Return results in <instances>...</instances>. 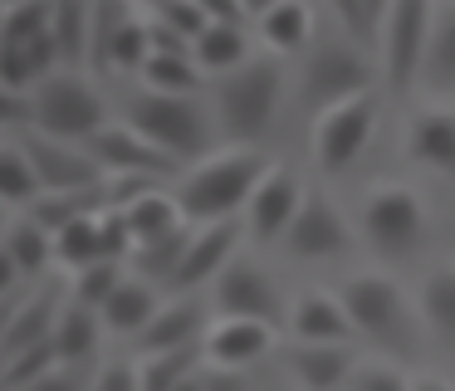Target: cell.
Instances as JSON below:
<instances>
[{
    "label": "cell",
    "mask_w": 455,
    "mask_h": 391,
    "mask_svg": "<svg viewBox=\"0 0 455 391\" xmlns=\"http://www.w3.org/2000/svg\"><path fill=\"white\" fill-rule=\"evenodd\" d=\"M421 84H426V93H441V98L455 93V0H435Z\"/></svg>",
    "instance_id": "obj_23"
},
{
    "label": "cell",
    "mask_w": 455,
    "mask_h": 391,
    "mask_svg": "<svg viewBox=\"0 0 455 391\" xmlns=\"http://www.w3.org/2000/svg\"><path fill=\"white\" fill-rule=\"evenodd\" d=\"M431 15H435V0H392V10H387L377 54H382V74L392 78V88H411L421 78Z\"/></svg>",
    "instance_id": "obj_7"
},
{
    "label": "cell",
    "mask_w": 455,
    "mask_h": 391,
    "mask_svg": "<svg viewBox=\"0 0 455 391\" xmlns=\"http://www.w3.org/2000/svg\"><path fill=\"white\" fill-rule=\"evenodd\" d=\"M54 367H64V357H60V347H54V338H50V342H35V347L11 352L0 377H5V391H20V387H30V381L50 377Z\"/></svg>",
    "instance_id": "obj_37"
},
{
    "label": "cell",
    "mask_w": 455,
    "mask_h": 391,
    "mask_svg": "<svg viewBox=\"0 0 455 391\" xmlns=\"http://www.w3.org/2000/svg\"><path fill=\"white\" fill-rule=\"evenodd\" d=\"M275 332L269 323L259 318H211L206 328V362L211 367H230V371H245L250 362H259L269 347H275Z\"/></svg>",
    "instance_id": "obj_16"
},
{
    "label": "cell",
    "mask_w": 455,
    "mask_h": 391,
    "mask_svg": "<svg viewBox=\"0 0 455 391\" xmlns=\"http://www.w3.org/2000/svg\"><path fill=\"white\" fill-rule=\"evenodd\" d=\"M128 225H132V235H138V244H142V240H157V235H172L177 225H191V220L181 215L177 191L157 186V191H148L142 201L128 205Z\"/></svg>",
    "instance_id": "obj_31"
},
{
    "label": "cell",
    "mask_w": 455,
    "mask_h": 391,
    "mask_svg": "<svg viewBox=\"0 0 455 391\" xmlns=\"http://www.w3.org/2000/svg\"><path fill=\"white\" fill-rule=\"evenodd\" d=\"M103 127H108V103H103V93L89 84V78L54 74V78H44V84L35 88V123H30V132L89 147Z\"/></svg>",
    "instance_id": "obj_4"
},
{
    "label": "cell",
    "mask_w": 455,
    "mask_h": 391,
    "mask_svg": "<svg viewBox=\"0 0 455 391\" xmlns=\"http://www.w3.org/2000/svg\"><path fill=\"white\" fill-rule=\"evenodd\" d=\"M416 308H421L426 328L441 332L445 342H455V264H441V269L426 274L421 293H416Z\"/></svg>",
    "instance_id": "obj_29"
},
{
    "label": "cell",
    "mask_w": 455,
    "mask_h": 391,
    "mask_svg": "<svg viewBox=\"0 0 455 391\" xmlns=\"http://www.w3.org/2000/svg\"><path fill=\"white\" fill-rule=\"evenodd\" d=\"M299 205H304V186L289 166H269V176L259 181V191L250 196L245 205V230L250 240L269 244V240H284L289 225H294Z\"/></svg>",
    "instance_id": "obj_14"
},
{
    "label": "cell",
    "mask_w": 455,
    "mask_h": 391,
    "mask_svg": "<svg viewBox=\"0 0 455 391\" xmlns=\"http://www.w3.org/2000/svg\"><path fill=\"white\" fill-rule=\"evenodd\" d=\"M103 215V211H99ZM99 215H79V220H69L60 235H54V259L64 264V269H89V264L103 259V230H99Z\"/></svg>",
    "instance_id": "obj_33"
},
{
    "label": "cell",
    "mask_w": 455,
    "mask_h": 391,
    "mask_svg": "<svg viewBox=\"0 0 455 391\" xmlns=\"http://www.w3.org/2000/svg\"><path fill=\"white\" fill-rule=\"evenodd\" d=\"M191 235H196V225H177L172 235H157V240H142L138 250H132V269L142 274V279H167L177 274L181 254H187Z\"/></svg>",
    "instance_id": "obj_34"
},
{
    "label": "cell",
    "mask_w": 455,
    "mask_h": 391,
    "mask_svg": "<svg viewBox=\"0 0 455 391\" xmlns=\"http://www.w3.org/2000/svg\"><path fill=\"white\" fill-rule=\"evenodd\" d=\"M235 259V220H216V225H196L187 254H181L177 274H172V289L191 293L201 283H216L226 274V264Z\"/></svg>",
    "instance_id": "obj_15"
},
{
    "label": "cell",
    "mask_w": 455,
    "mask_h": 391,
    "mask_svg": "<svg viewBox=\"0 0 455 391\" xmlns=\"http://www.w3.org/2000/svg\"><path fill=\"white\" fill-rule=\"evenodd\" d=\"M333 10H338V20H343L347 35L363 39V44H372V39H367V10H363V0H333Z\"/></svg>",
    "instance_id": "obj_44"
},
{
    "label": "cell",
    "mask_w": 455,
    "mask_h": 391,
    "mask_svg": "<svg viewBox=\"0 0 455 391\" xmlns=\"http://www.w3.org/2000/svg\"><path fill=\"white\" fill-rule=\"evenodd\" d=\"M269 156L255 142H235L226 152L201 156L196 166L177 176V205L191 225H216V220H235V211H245L250 196L259 191V181L269 176Z\"/></svg>",
    "instance_id": "obj_1"
},
{
    "label": "cell",
    "mask_w": 455,
    "mask_h": 391,
    "mask_svg": "<svg viewBox=\"0 0 455 391\" xmlns=\"http://www.w3.org/2000/svg\"><path fill=\"white\" fill-rule=\"evenodd\" d=\"M93 391H142L138 381V362H108L93 381Z\"/></svg>",
    "instance_id": "obj_42"
},
{
    "label": "cell",
    "mask_w": 455,
    "mask_h": 391,
    "mask_svg": "<svg viewBox=\"0 0 455 391\" xmlns=\"http://www.w3.org/2000/svg\"><path fill=\"white\" fill-rule=\"evenodd\" d=\"M25 152H30L44 191H93V186H108V172L99 166V156L79 142H60V137L30 132L25 137Z\"/></svg>",
    "instance_id": "obj_12"
},
{
    "label": "cell",
    "mask_w": 455,
    "mask_h": 391,
    "mask_svg": "<svg viewBox=\"0 0 455 391\" xmlns=\"http://www.w3.org/2000/svg\"><path fill=\"white\" fill-rule=\"evenodd\" d=\"M177 391H206V387H201V371H196V377H187V381H181Z\"/></svg>",
    "instance_id": "obj_50"
},
{
    "label": "cell",
    "mask_w": 455,
    "mask_h": 391,
    "mask_svg": "<svg viewBox=\"0 0 455 391\" xmlns=\"http://www.w3.org/2000/svg\"><path fill=\"white\" fill-rule=\"evenodd\" d=\"M416 391H455V381H445V377H416Z\"/></svg>",
    "instance_id": "obj_48"
},
{
    "label": "cell",
    "mask_w": 455,
    "mask_h": 391,
    "mask_svg": "<svg viewBox=\"0 0 455 391\" xmlns=\"http://www.w3.org/2000/svg\"><path fill=\"white\" fill-rule=\"evenodd\" d=\"M426 230V205L411 186L402 181H387V186H372L367 191V205H363V235L377 244L382 254H406Z\"/></svg>",
    "instance_id": "obj_8"
},
{
    "label": "cell",
    "mask_w": 455,
    "mask_h": 391,
    "mask_svg": "<svg viewBox=\"0 0 455 391\" xmlns=\"http://www.w3.org/2000/svg\"><path fill=\"white\" fill-rule=\"evenodd\" d=\"M5 264H11V274H5V289H11V279H40L54 259V235L44 230V225H35L30 215H11V225H5Z\"/></svg>",
    "instance_id": "obj_22"
},
{
    "label": "cell",
    "mask_w": 455,
    "mask_h": 391,
    "mask_svg": "<svg viewBox=\"0 0 455 391\" xmlns=\"http://www.w3.org/2000/svg\"><path fill=\"white\" fill-rule=\"evenodd\" d=\"M99 230H103V259H132V250H138V235H132L128 225V211H118V205H108V211L99 215Z\"/></svg>",
    "instance_id": "obj_40"
},
{
    "label": "cell",
    "mask_w": 455,
    "mask_h": 391,
    "mask_svg": "<svg viewBox=\"0 0 455 391\" xmlns=\"http://www.w3.org/2000/svg\"><path fill=\"white\" fill-rule=\"evenodd\" d=\"M123 279H128V274H123L118 259H99V264H89V269L74 274V299L89 303V308H103V303H108V293L118 289Z\"/></svg>",
    "instance_id": "obj_38"
},
{
    "label": "cell",
    "mask_w": 455,
    "mask_h": 391,
    "mask_svg": "<svg viewBox=\"0 0 455 391\" xmlns=\"http://www.w3.org/2000/svg\"><path fill=\"white\" fill-rule=\"evenodd\" d=\"M201 10H206V20L211 25H245V5H240V0H196Z\"/></svg>",
    "instance_id": "obj_45"
},
{
    "label": "cell",
    "mask_w": 455,
    "mask_h": 391,
    "mask_svg": "<svg viewBox=\"0 0 455 391\" xmlns=\"http://www.w3.org/2000/svg\"><path fill=\"white\" fill-rule=\"evenodd\" d=\"M240 5H245V15H255V20H259V15H269V10L279 5V0H240Z\"/></svg>",
    "instance_id": "obj_49"
},
{
    "label": "cell",
    "mask_w": 455,
    "mask_h": 391,
    "mask_svg": "<svg viewBox=\"0 0 455 391\" xmlns=\"http://www.w3.org/2000/svg\"><path fill=\"white\" fill-rule=\"evenodd\" d=\"M308 29H314V15H308L304 0H279L269 15H259V39L269 44V54H294V49H304Z\"/></svg>",
    "instance_id": "obj_28"
},
{
    "label": "cell",
    "mask_w": 455,
    "mask_h": 391,
    "mask_svg": "<svg viewBox=\"0 0 455 391\" xmlns=\"http://www.w3.org/2000/svg\"><path fill=\"white\" fill-rule=\"evenodd\" d=\"M201 387H206V391H250L240 371H230V367H211V362L201 367Z\"/></svg>",
    "instance_id": "obj_46"
},
{
    "label": "cell",
    "mask_w": 455,
    "mask_h": 391,
    "mask_svg": "<svg viewBox=\"0 0 455 391\" xmlns=\"http://www.w3.org/2000/svg\"><path fill=\"white\" fill-rule=\"evenodd\" d=\"M279 84H284V68H279L275 54H255L250 64H240L235 74L220 78L216 84V117L226 127V137H235V142L265 137L269 123H275Z\"/></svg>",
    "instance_id": "obj_3"
},
{
    "label": "cell",
    "mask_w": 455,
    "mask_h": 391,
    "mask_svg": "<svg viewBox=\"0 0 455 391\" xmlns=\"http://www.w3.org/2000/svg\"><path fill=\"white\" fill-rule=\"evenodd\" d=\"M5 5H20V0H0V10H5Z\"/></svg>",
    "instance_id": "obj_52"
},
{
    "label": "cell",
    "mask_w": 455,
    "mask_h": 391,
    "mask_svg": "<svg viewBox=\"0 0 455 391\" xmlns=\"http://www.w3.org/2000/svg\"><path fill=\"white\" fill-rule=\"evenodd\" d=\"M89 152L99 156V166L108 176H157V181H177L187 172V162H177L172 152H162L152 137H142L132 123H108L89 142Z\"/></svg>",
    "instance_id": "obj_11"
},
{
    "label": "cell",
    "mask_w": 455,
    "mask_h": 391,
    "mask_svg": "<svg viewBox=\"0 0 455 391\" xmlns=\"http://www.w3.org/2000/svg\"><path fill=\"white\" fill-rule=\"evenodd\" d=\"M357 93H372V64L357 54L353 44H323L314 49L304 68V108L308 113H328V108L347 103Z\"/></svg>",
    "instance_id": "obj_9"
},
{
    "label": "cell",
    "mask_w": 455,
    "mask_h": 391,
    "mask_svg": "<svg viewBox=\"0 0 455 391\" xmlns=\"http://www.w3.org/2000/svg\"><path fill=\"white\" fill-rule=\"evenodd\" d=\"M377 132V98L357 93L347 103L328 108V113L314 117V162L323 176H343L353 172V162L372 147Z\"/></svg>",
    "instance_id": "obj_6"
},
{
    "label": "cell",
    "mask_w": 455,
    "mask_h": 391,
    "mask_svg": "<svg viewBox=\"0 0 455 391\" xmlns=\"http://www.w3.org/2000/svg\"><path fill=\"white\" fill-rule=\"evenodd\" d=\"M196 64H201V74H211V78H226V74H235L240 64H250V35H245V25H206L196 35Z\"/></svg>",
    "instance_id": "obj_25"
},
{
    "label": "cell",
    "mask_w": 455,
    "mask_h": 391,
    "mask_svg": "<svg viewBox=\"0 0 455 391\" xmlns=\"http://www.w3.org/2000/svg\"><path fill=\"white\" fill-rule=\"evenodd\" d=\"M142 78H148L152 93L191 98L201 88V64H196V54H152L142 64Z\"/></svg>",
    "instance_id": "obj_35"
},
{
    "label": "cell",
    "mask_w": 455,
    "mask_h": 391,
    "mask_svg": "<svg viewBox=\"0 0 455 391\" xmlns=\"http://www.w3.org/2000/svg\"><path fill=\"white\" fill-rule=\"evenodd\" d=\"M289 332H294V342H343V347L357 342V328L347 318L343 299L328 289H304L289 303Z\"/></svg>",
    "instance_id": "obj_17"
},
{
    "label": "cell",
    "mask_w": 455,
    "mask_h": 391,
    "mask_svg": "<svg viewBox=\"0 0 455 391\" xmlns=\"http://www.w3.org/2000/svg\"><path fill=\"white\" fill-rule=\"evenodd\" d=\"M99 338H103V313L89 308V303H79V299L64 303L60 328H54V347H60V357L74 367V362H84V357L99 352Z\"/></svg>",
    "instance_id": "obj_26"
},
{
    "label": "cell",
    "mask_w": 455,
    "mask_h": 391,
    "mask_svg": "<svg viewBox=\"0 0 455 391\" xmlns=\"http://www.w3.org/2000/svg\"><path fill=\"white\" fill-rule=\"evenodd\" d=\"M211 303H216V318H259V323H269V328L289 323V303L279 299L269 274L250 259L226 264V274L211 283Z\"/></svg>",
    "instance_id": "obj_10"
},
{
    "label": "cell",
    "mask_w": 455,
    "mask_h": 391,
    "mask_svg": "<svg viewBox=\"0 0 455 391\" xmlns=\"http://www.w3.org/2000/svg\"><path fill=\"white\" fill-rule=\"evenodd\" d=\"M347 391H416V381L392 362H357V371L347 377Z\"/></svg>",
    "instance_id": "obj_39"
},
{
    "label": "cell",
    "mask_w": 455,
    "mask_h": 391,
    "mask_svg": "<svg viewBox=\"0 0 455 391\" xmlns=\"http://www.w3.org/2000/svg\"><path fill=\"white\" fill-rule=\"evenodd\" d=\"M347 318H353L357 338L377 342L387 352H411L416 347V318L421 308H411L406 289L387 274H353V279L338 289Z\"/></svg>",
    "instance_id": "obj_2"
},
{
    "label": "cell",
    "mask_w": 455,
    "mask_h": 391,
    "mask_svg": "<svg viewBox=\"0 0 455 391\" xmlns=\"http://www.w3.org/2000/svg\"><path fill=\"white\" fill-rule=\"evenodd\" d=\"M284 244H289V254H299V259H333V254H343L347 244H353V230H347L343 211H338L323 191H314V196H304V205H299Z\"/></svg>",
    "instance_id": "obj_13"
},
{
    "label": "cell",
    "mask_w": 455,
    "mask_h": 391,
    "mask_svg": "<svg viewBox=\"0 0 455 391\" xmlns=\"http://www.w3.org/2000/svg\"><path fill=\"white\" fill-rule=\"evenodd\" d=\"M157 20H167V25L177 29V35H187L191 44H196V35L211 25V20H206V10H201L196 0H167V5L157 10Z\"/></svg>",
    "instance_id": "obj_41"
},
{
    "label": "cell",
    "mask_w": 455,
    "mask_h": 391,
    "mask_svg": "<svg viewBox=\"0 0 455 391\" xmlns=\"http://www.w3.org/2000/svg\"><path fill=\"white\" fill-rule=\"evenodd\" d=\"M206 328H211V318L201 313V303L187 299V293H177L172 303H162V313L152 318V328L142 332V352L196 347V342H206Z\"/></svg>",
    "instance_id": "obj_21"
},
{
    "label": "cell",
    "mask_w": 455,
    "mask_h": 391,
    "mask_svg": "<svg viewBox=\"0 0 455 391\" xmlns=\"http://www.w3.org/2000/svg\"><path fill=\"white\" fill-rule=\"evenodd\" d=\"M54 29V0H20L0 10V44H30Z\"/></svg>",
    "instance_id": "obj_36"
},
{
    "label": "cell",
    "mask_w": 455,
    "mask_h": 391,
    "mask_svg": "<svg viewBox=\"0 0 455 391\" xmlns=\"http://www.w3.org/2000/svg\"><path fill=\"white\" fill-rule=\"evenodd\" d=\"M0 196H5V205H15V211H20V205L30 211L44 196V181H40V172H35L25 142H5V152H0Z\"/></svg>",
    "instance_id": "obj_30"
},
{
    "label": "cell",
    "mask_w": 455,
    "mask_h": 391,
    "mask_svg": "<svg viewBox=\"0 0 455 391\" xmlns=\"http://www.w3.org/2000/svg\"><path fill=\"white\" fill-rule=\"evenodd\" d=\"M128 5H152V10H162L167 0H128Z\"/></svg>",
    "instance_id": "obj_51"
},
{
    "label": "cell",
    "mask_w": 455,
    "mask_h": 391,
    "mask_svg": "<svg viewBox=\"0 0 455 391\" xmlns=\"http://www.w3.org/2000/svg\"><path fill=\"white\" fill-rule=\"evenodd\" d=\"M54 44H60L64 64L89 59V44H93V10H89V0H54Z\"/></svg>",
    "instance_id": "obj_32"
},
{
    "label": "cell",
    "mask_w": 455,
    "mask_h": 391,
    "mask_svg": "<svg viewBox=\"0 0 455 391\" xmlns=\"http://www.w3.org/2000/svg\"><path fill=\"white\" fill-rule=\"evenodd\" d=\"M289 371L304 391H347V377L357 371V352L343 342H294Z\"/></svg>",
    "instance_id": "obj_19"
},
{
    "label": "cell",
    "mask_w": 455,
    "mask_h": 391,
    "mask_svg": "<svg viewBox=\"0 0 455 391\" xmlns=\"http://www.w3.org/2000/svg\"><path fill=\"white\" fill-rule=\"evenodd\" d=\"M99 313H103V328L108 332H132V338H142V332L152 328V318L162 313V299L148 279H123Z\"/></svg>",
    "instance_id": "obj_24"
},
{
    "label": "cell",
    "mask_w": 455,
    "mask_h": 391,
    "mask_svg": "<svg viewBox=\"0 0 455 391\" xmlns=\"http://www.w3.org/2000/svg\"><path fill=\"white\" fill-rule=\"evenodd\" d=\"M148 25H152V54H191V49H196L187 35H177L167 20H148Z\"/></svg>",
    "instance_id": "obj_43"
},
{
    "label": "cell",
    "mask_w": 455,
    "mask_h": 391,
    "mask_svg": "<svg viewBox=\"0 0 455 391\" xmlns=\"http://www.w3.org/2000/svg\"><path fill=\"white\" fill-rule=\"evenodd\" d=\"M128 123L138 127L142 137L172 152L177 162H191V156H211V123L201 113L196 98H177V93H152L142 88L138 98L128 103Z\"/></svg>",
    "instance_id": "obj_5"
},
{
    "label": "cell",
    "mask_w": 455,
    "mask_h": 391,
    "mask_svg": "<svg viewBox=\"0 0 455 391\" xmlns=\"http://www.w3.org/2000/svg\"><path fill=\"white\" fill-rule=\"evenodd\" d=\"M60 313H64V289L60 283H44V289L30 293V299L11 303V313H5V332H0V352L11 357V352H20V347L50 342L54 328H60Z\"/></svg>",
    "instance_id": "obj_18"
},
{
    "label": "cell",
    "mask_w": 455,
    "mask_h": 391,
    "mask_svg": "<svg viewBox=\"0 0 455 391\" xmlns=\"http://www.w3.org/2000/svg\"><path fill=\"white\" fill-rule=\"evenodd\" d=\"M406 152L431 172L455 176V108H421L406 127Z\"/></svg>",
    "instance_id": "obj_20"
},
{
    "label": "cell",
    "mask_w": 455,
    "mask_h": 391,
    "mask_svg": "<svg viewBox=\"0 0 455 391\" xmlns=\"http://www.w3.org/2000/svg\"><path fill=\"white\" fill-rule=\"evenodd\" d=\"M20 391H79V371L64 362V367H54L50 377H40V381H30V387H20Z\"/></svg>",
    "instance_id": "obj_47"
},
{
    "label": "cell",
    "mask_w": 455,
    "mask_h": 391,
    "mask_svg": "<svg viewBox=\"0 0 455 391\" xmlns=\"http://www.w3.org/2000/svg\"><path fill=\"white\" fill-rule=\"evenodd\" d=\"M201 362H206V347H177V352H148L138 362V381L142 391H177L187 377H196Z\"/></svg>",
    "instance_id": "obj_27"
}]
</instances>
